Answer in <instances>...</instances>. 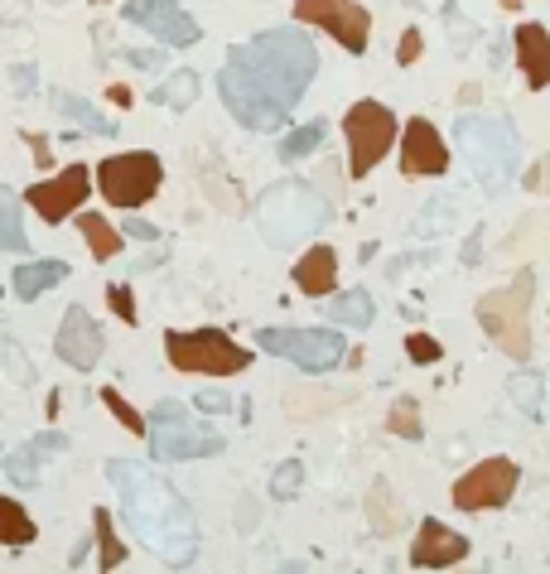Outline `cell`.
Listing matches in <instances>:
<instances>
[{"label":"cell","mask_w":550,"mask_h":574,"mask_svg":"<svg viewBox=\"0 0 550 574\" xmlns=\"http://www.w3.org/2000/svg\"><path fill=\"white\" fill-rule=\"evenodd\" d=\"M252 526H256V507L242 503V532H252Z\"/></svg>","instance_id":"50"},{"label":"cell","mask_w":550,"mask_h":574,"mask_svg":"<svg viewBox=\"0 0 550 574\" xmlns=\"http://www.w3.org/2000/svg\"><path fill=\"white\" fill-rule=\"evenodd\" d=\"M10 78H14V93H20V97H29V93H35V82H39V72L29 68V64H14V72H10Z\"/></svg>","instance_id":"45"},{"label":"cell","mask_w":550,"mask_h":574,"mask_svg":"<svg viewBox=\"0 0 550 574\" xmlns=\"http://www.w3.org/2000/svg\"><path fill=\"white\" fill-rule=\"evenodd\" d=\"M92 6H107V0H92Z\"/></svg>","instance_id":"53"},{"label":"cell","mask_w":550,"mask_h":574,"mask_svg":"<svg viewBox=\"0 0 550 574\" xmlns=\"http://www.w3.org/2000/svg\"><path fill=\"white\" fill-rule=\"evenodd\" d=\"M63 281H68V261H24V266L14 271L10 290H14V300L35 304L39 294H49L53 285H63Z\"/></svg>","instance_id":"21"},{"label":"cell","mask_w":550,"mask_h":574,"mask_svg":"<svg viewBox=\"0 0 550 574\" xmlns=\"http://www.w3.org/2000/svg\"><path fill=\"white\" fill-rule=\"evenodd\" d=\"M512 43H517V64H521V72H527L531 93L550 87V29L536 25V20H521L512 29Z\"/></svg>","instance_id":"19"},{"label":"cell","mask_w":550,"mask_h":574,"mask_svg":"<svg viewBox=\"0 0 550 574\" xmlns=\"http://www.w3.org/2000/svg\"><path fill=\"white\" fill-rule=\"evenodd\" d=\"M92 526H97L101 570H116V565H126V546H121V536L111 532V512H107V507H97V512H92Z\"/></svg>","instance_id":"35"},{"label":"cell","mask_w":550,"mask_h":574,"mask_svg":"<svg viewBox=\"0 0 550 574\" xmlns=\"http://www.w3.org/2000/svg\"><path fill=\"white\" fill-rule=\"evenodd\" d=\"M145 435H150V454L159 464H188V459H213L223 454V435L208 430L198 416H188L184 401H159L145 420Z\"/></svg>","instance_id":"6"},{"label":"cell","mask_w":550,"mask_h":574,"mask_svg":"<svg viewBox=\"0 0 550 574\" xmlns=\"http://www.w3.org/2000/svg\"><path fill=\"white\" fill-rule=\"evenodd\" d=\"M126 20L140 25V29H150V35L165 43V49H188V43L203 39L198 20L179 6V0H130V6H126Z\"/></svg>","instance_id":"15"},{"label":"cell","mask_w":550,"mask_h":574,"mask_svg":"<svg viewBox=\"0 0 550 574\" xmlns=\"http://www.w3.org/2000/svg\"><path fill=\"white\" fill-rule=\"evenodd\" d=\"M521 6V0H502V10H517Z\"/></svg>","instance_id":"51"},{"label":"cell","mask_w":550,"mask_h":574,"mask_svg":"<svg viewBox=\"0 0 550 574\" xmlns=\"http://www.w3.org/2000/svg\"><path fill=\"white\" fill-rule=\"evenodd\" d=\"M449 169V145L425 116H411L401 130V174L405 179H440Z\"/></svg>","instance_id":"16"},{"label":"cell","mask_w":550,"mask_h":574,"mask_svg":"<svg viewBox=\"0 0 550 574\" xmlns=\"http://www.w3.org/2000/svg\"><path fill=\"white\" fill-rule=\"evenodd\" d=\"M107 304H111V314L121 323H136V300H130L126 285H107Z\"/></svg>","instance_id":"40"},{"label":"cell","mask_w":550,"mask_h":574,"mask_svg":"<svg viewBox=\"0 0 550 574\" xmlns=\"http://www.w3.org/2000/svg\"><path fill=\"white\" fill-rule=\"evenodd\" d=\"M328 406H338V396L324 391V387H289L285 391V410L295 420H310V416H324Z\"/></svg>","instance_id":"31"},{"label":"cell","mask_w":550,"mask_h":574,"mask_svg":"<svg viewBox=\"0 0 550 574\" xmlns=\"http://www.w3.org/2000/svg\"><path fill=\"white\" fill-rule=\"evenodd\" d=\"M126 64L140 68V72H159V68H165V53H159V49H130Z\"/></svg>","instance_id":"43"},{"label":"cell","mask_w":550,"mask_h":574,"mask_svg":"<svg viewBox=\"0 0 550 574\" xmlns=\"http://www.w3.org/2000/svg\"><path fill=\"white\" fill-rule=\"evenodd\" d=\"M507 396L527 420L541 416V396H546V377L541 372H512L507 377Z\"/></svg>","instance_id":"29"},{"label":"cell","mask_w":550,"mask_h":574,"mask_svg":"<svg viewBox=\"0 0 550 574\" xmlns=\"http://www.w3.org/2000/svg\"><path fill=\"white\" fill-rule=\"evenodd\" d=\"M478 256H483V237H469V242H463V266H478Z\"/></svg>","instance_id":"48"},{"label":"cell","mask_w":550,"mask_h":574,"mask_svg":"<svg viewBox=\"0 0 550 574\" xmlns=\"http://www.w3.org/2000/svg\"><path fill=\"white\" fill-rule=\"evenodd\" d=\"M116 107H130V87H121V82H111V93H107Z\"/></svg>","instance_id":"49"},{"label":"cell","mask_w":550,"mask_h":574,"mask_svg":"<svg viewBox=\"0 0 550 574\" xmlns=\"http://www.w3.org/2000/svg\"><path fill=\"white\" fill-rule=\"evenodd\" d=\"M0 372H6L14 387H35L39 381V367H35V358H29V352L14 343L10 338V329H0Z\"/></svg>","instance_id":"28"},{"label":"cell","mask_w":550,"mask_h":574,"mask_svg":"<svg viewBox=\"0 0 550 574\" xmlns=\"http://www.w3.org/2000/svg\"><path fill=\"white\" fill-rule=\"evenodd\" d=\"M194 406H198V410H208V416H223L232 401H227L223 391H198V396H194Z\"/></svg>","instance_id":"44"},{"label":"cell","mask_w":550,"mask_h":574,"mask_svg":"<svg viewBox=\"0 0 550 574\" xmlns=\"http://www.w3.org/2000/svg\"><path fill=\"white\" fill-rule=\"evenodd\" d=\"M386 435H401V439H420V435H425L415 396H401V401H391V410H386Z\"/></svg>","instance_id":"33"},{"label":"cell","mask_w":550,"mask_h":574,"mask_svg":"<svg viewBox=\"0 0 550 574\" xmlns=\"http://www.w3.org/2000/svg\"><path fill=\"white\" fill-rule=\"evenodd\" d=\"M420 53H425V35H420L415 25H405L401 39H396V64L411 68V64H420Z\"/></svg>","instance_id":"38"},{"label":"cell","mask_w":550,"mask_h":574,"mask_svg":"<svg viewBox=\"0 0 550 574\" xmlns=\"http://www.w3.org/2000/svg\"><path fill=\"white\" fill-rule=\"evenodd\" d=\"M324 136H328V126H324V121H304V126H295V130H289V136L281 140V159H285V165H295V159L314 155L318 145H324Z\"/></svg>","instance_id":"32"},{"label":"cell","mask_w":550,"mask_h":574,"mask_svg":"<svg viewBox=\"0 0 550 574\" xmlns=\"http://www.w3.org/2000/svg\"><path fill=\"white\" fill-rule=\"evenodd\" d=\"M92 194V169L87 165H68L58 179H39V184H29V208H35L43 223L58 227V223H68L72 208H82V198Z\"/></svg>","instance_id":"14"},{"label":"cell","mask_w":550,"mask_h":574,"mask_svg":"<svg viewBox=\"0 0 550 574\" xmlns=\"http://www.w3.org/2000/svg\"><path fill=\"white\" fill-rule=\"evenodd\" d=\"M217 97L227 101V111L237 116L246 130H281L285 116H289L285 101H275L266 87H261L242 64H232V58L223 64V72H217Z\"/></svg>","instance_id":"11"},{"label":"cell","mask_w":550,"mask_h":574,"mask_svg":"<svg viewBox=\"0 0 550 574\" xmlns=\"http://www.w3.org/2000/svg\"><path fill=\"white\" fill-rule=\"evenodd\" d=\"M531 294H536V275L521 271L512 285L478 294V309H473L478 323H483V333L512 362H527L531 358Z\"/></svg>","instance_id":"5"},{"label":"cell","mask_w":550,"mask_h":574,"mask_svg":"<svg viewBox=\"0 0 550 574\" xmlns=\"http://www.w3.org/2000/svg\"><path fill=\"white\" fill-rule=\"evenodd\" d=\"M101 406H107V410H111V416H116V420H121V425H126V430H130V435H145V416H140V410H136V406H130V401H126V396H121V391H111V387H107V391H101Z\"/></svg>","instance_id":"37"},{"label":"cell","mask_w":550,"mask_h":574,"mask_svg":"<svg viewBox=\"0 0 550 574\" xmlns=\"http://www.w3.org/2000/svg\"><path fill=\"white\" fill-rule=\"evenodd\" d=\"M227 58H232V64H242L275 101H285V107H295V101L304 97V87H310L314 72H318L314 43L295 25L266 29V35H256L246 43H232Z\"/></svg>","instance_id":"2"},{"label":"cell","mask_w":550,"mask_h":574,"mask_svg":"<svg viewBox=\"0 0 550 574\" xmlns=\"http://www.w3.org/2000/svg\"><path fill=\"white\" fill-rule=\"evenodd\" d=\"M29 140V155H35V165L39 169H49L53 165V155H49V136H24Z\"/></svg>","instance_id":"46"},{"label":"cell","mask_w":550,"mask_h":574,"mask_svg":"<svg viewBox=\"0 0 550 574\" xmlns=\"http://www.w3.org/2000/svg\"><path fill=\"white\" fill-rule=\"evenodd\" d=\"M256 348L295 362L299 372H333V367L347 358V343H343L338 323H333V329H261Z\"/></svg>","instance_id":"10"},{"label":"cell","mask_w":550,"mask_h":574,"mask_svg":"<svg viewBox=\"0 0 550 574\" xmlns=\"http://www.w3.org/2000/svg\"><path fill=\"white\" fill-rule=\"evenodd\" d=\"M295 25H318L347 53H367L372 43V14L357 0H295Z\"/></svg>","instance_id":"12"},{"label":"cell","mask_w":550,"mask_h":574,"mask_svg":"<svg viewBox=\"0 0 550 574\" xmlns=\"http://www.w3.org/2000/svg\"><path fill=\"white\" fill-rule=\"evenodd\" d=\"M49 6H68V0H49Z\"/></svg>","instance_id":"52"},{"label":"cell","mask_w":550,"mask_h":574,"mask_svg":"<svg viewBox=\"0 0 550 574\" xmlns=\"http://www.w3.org/2000/svg\"><path fill=\"white\" fill-rule=\"evenodd\" d=\"M304 488V464L299 459H285L281 468L271 474V497H281V503H289Z\"/></svg>","instance_id":"36"},{"label":"cell","mask_w":550,"mask_h":574,"mask_svg":"<svg viewBox=\"0 0 550 574\" xmlns=\"http://www.w3.org/2000/svg\"><path fill=\"white\" fill-rule=\"evenodd\" d=\"M324 223H328V198L304 179L271 184L266 194L256 198V227L271 246H295Z\"/></svg>","instance_id":"3"},{"label":"cell","mask_w":550,"mask_h":574,"mask_svg":"<svg viewBox=\"0 0 550 574\" xmlns=\"http://www.w3.org/2000/svg\"><path fill=\"white\" fill-rule=\"evenodd\" d=\"M107 478L116 488L126 526L136 532L145 551L159 555L169 570H188L198 561V522L184 497L174 493V483H165L150 464H136V459H111Z\"/></svg>","instance_id":"1"},{"label":"cell","mask_w":550,"mask_h":574,"mask_svg":"<svg viewBox=\"0 0 550 574\" xmlns=\"http://www.w3.org/2000/svg\"><path fill=\"white\" fill-rule=\"evenodd\" d=\"M35 536H39L35 517L14 497H0V546H29Z\"/></svg>","instance_id":"27"},{"label":"cell","mask_w":550,"mask_h":574,"mask_svg":"<svg viewBox=\"0 0 550 574\" xmlns=\"http://www.w3.org/2000/svg\"><path fill=\"white\" fill-rule=\"evenodd\" d=\"M396 116H391L382 101L362 97L347 107L343 116V136H347V174L353 179H367V174L382 165V159L391 155V145H396Z\"/></svg>","instance_id":"8"},{"label":"cell","mask_w":550,"mask_h":574,"mask_svg":"<svg viewBox=\"0 0 550 574\" xmlns=\"http://www.w3.org/2000/svg\"><path fill=\"white\" fill-rule=\"evenodd\" d=\"M449 213H454V203H430V208H425V223H420V232H425V237H430V232H444L449 223H454Z\"/></svg>","instance_id":"41"},{"label":"cell","mask_w":550,"mask_h":574,"mask_svg":"<svg viewBox=\"0 0 550 574\" xmlns=\"http://www.w3.org/2000/svg\"><path fill=\"white\" fill-rule=\"evenodd\" d=\"M198 93H203L198 72L179 68V72H169V78L155 87V97H150V101H159V107H169V111H188V107L198 101Z\"/></svg>","instance_id":"25"},{"label":"cell","mask_w":550,"mask_h":574,"mask_svg":"<svg viewBox=\"0 0 550 574\" xmlns=\"http://www.w3.org/2000/svg\"><path fill=\"white\" fill-rule=\"evenodd\" d=\"M126 237H136V242H159V232L150 223H140V217H126Z\"/></svg>","instance_id":"47"},{"label":"cell","mask_w":550,"mask_h":574,"mask_svg":"<svg viewBox=\"0 0 550 574\" xmlns=\"http://www.w3.org/2000/svg\"><path fill=\"white\" fill-rule=\"evenodd\" d=\"M165 358L184 377H237L252 367V348L232 343L223 329H174L165 333Z\"/></svg>","instance_id":"7"},{"label":"cell","mask_w":550,"mask_h":574,"mask_svg":"<svg viewBox=\"0 0 550 574\" xmlns=\"http://www.w3.org/2000/svg\"><path fill=\"white\" fill-rule=\"evenodd\" d=\"M469 555V541H463L454 526H444L440 517H425L415 532V546H411V570H449Z\"/></svg>","instance_id":"18"},{"label":"cell","mask_w":550,"mask_h":574,"mask_svg":"<svg viewBox=\"0 0 550 574\" xmlns=\"http://www.w3.org/2000/svg\"><path fill=\"white\" fill-rule=\"evenodd\" d=\"M165 184V165L150 150H130V155H107L97 165V188L111 208H140L150 203Z\"/></svg>","instance_id":"9"},{"label":"cell","mask_w":550,"mask_h":574,"mask_svg":"<svg viewBox=\"0 0 550 574\" xmlns=\"http://www.w3.org/2000/svg\"><path fill=\"white\" fill-rule=\"evenodd\" d=\"M324 314H328V323H343V329H367L376 319V304H372V294L347 290V294H333L324 304Z\"/></svg>","instance_id":"23"},{"label":"cell","mask_w":550,"mask_h":574,"mask_svg":"<svg viewBox=\"0 0 550 574\" xmlns=\"http://www.w3.org/2000/svg\"><path fill=\"white\" fill-rule=\"evenodd\" d=\"M405 352H411V362L415 367H425V362H440V343H434V338L430 333H411V338H405Z\"/></svg>","instance_id":"39"},{"label":"cell","mask_w":550,"mask_h":574,"mask_svg":"<svg viewBox=\"0 0 550 574\" xmlns=\"http://www.w3.org/2000/svg\"><path fill=\"white\" fill-rule=\"evenodd\" d=\"M521 188H531V194H550V155L536 159V169L521 179Z\"/></svg>","instance_id":"42"},{"label":"cell","mask_w":550,"mask_h":574,"mask_svg":"<svg viewBox=\"0 0 550 574\" xmlns=\"http://www.w3.org/2000/svg\"><path fill=\"white\" fill-rule=\"evenodd\" d=\"M78 232H82V242H87V252H92V261H111V256H121V232H116L107 217H97V213H78Z\"/></svg>","instance_id":"24"},{"label":"cell","mask_w":550,"mask_h":574,"mask_svg":"<svg viewBox=\"0 0 550 574\" xmlns=\"http://www.w3.org/2000/svg\"><path fill=\"white\" fill-rule=\"evenodd\" d=\"M101 348H107V338H101L97 319L87 314L82 304H72L63 314V323H58V333H53V352L72 367V372H92V367L101 362Z\"/></svg>","instance_id":"17"},{"label":"cell","mask_w":550,"mask_h":574,"mask_svg":"<svg viewBox=\"0 0 550 574\" xmlns=\"http://www.w3.org/2000/svg\"><path fill=\"white\" fill-rule=\"evenodd\" d=\"M362 512H367V526L376 536H396L401 532V497L386 478H372L367 497H362Z\"/></svg>","instance_id":"22"},{"label":"cell","mask_w":550,"mask_h":574,"mask_svg":"<svg viewBox=\"0 0 550 574\" xmlns=\"http://www.w3.org/2000/svg\"><path fill=\"white\" fill-rule=\"evenodd\" d=\"M454 140L483 184V194H502L517 179V136L502 116H463L454 126Z\"/></svg>","instance_id":"4"},{"label":"cell","mask_w":550,"mask_h":574,"mask_svg":"<svg viewBox=\"0 0 550 574\" xmlns=\"http://www.w3.org/2000/svg\"><path fill=\"white\" fill-rule=\"evenodd\" d=\"M0 252H24V217H20V198L0 184Z\"/></svg>","instance_id":"30"},{"label":"cell","mask_w":550,"mask_h":574,"mask_svg":"<svg viewBox=\"0 0 550 574\" xmlns=\"http://www.w3.org/2000/svg\"><path fill=\"white\" fill-rule=\"evenodd\" d=\"M43 459H49V454H39V449H35V445H29V439H24V445L14 449L10 459H6V474H10V483H20V488H35V483H39V468H43Z\"/></svg>","instance_id":"34"},{"label":"cell","mask_w":550,"mask_h":574,"mask_svg":"<svg viewBox=\"0 0 550 574\" xmlns=\"http://www.w3.org/2000/svg\"><path fill=\"white\" fill-rule=\"evenodd\" d=\"M517 464L502 459V454H492L478 468H469L459 483H454V507L459 512H492V507H507L517 493Z\"/></svg>","instance_id":"13"},{"label":"cell","mask_w":550,"mask_h":574,"mask_svg":"<svg viewBox=\"0 0 550 574\" xmlns=\"http://www.w3.org/2000/svg\"><path fill=\"white\" fill-rule=\"evenodd\" d=\"M295 285H299V294H310V300L333 294L338 290V252H333V246H310V252L295 261Z\"/></svg>","instance_id":"20"},{"label":"cell","mask_w":550,"mask_h":574,"mask_svg":"<svg viewBox=\"0 0 550 574\" xmlns=\"http://www.w3.org/2000/svg\"><path fill=\"white\" fill-rule=\"evenodd\" d=\"M53 107L63 111L72 126L92 130V136H116V121H111V116H101L92 101H82V97H72V93H53Z\"/></svg>","instance_id":"26"}]
</instances>
